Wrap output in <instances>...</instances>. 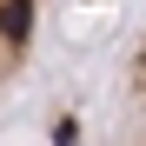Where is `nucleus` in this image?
<instances>
[{
  "instance_id": "nucleus-1",
  "label": "nucleus",
  "mask_w": 146,
  "mask_h": 146,
  "mask_svg": "<svg viewBox=\"0 0 146 146\" xmlns=\"http://www.w3.org/2000/svg\"><path fill=\"white\" fill-rule=\"evenodd\" d=\"M40 20H46V0H0V93L27 73L40 46Z\"/></svg>"
},
{
  "instance_id": "nucleus-2",
  "label": "nucleus",
  "mask_w": 146,
  "mask_h": 146,
  "mask_svg": "<svg viewBox=\"0 0 146 146\" xmlns=\"http://www.w3.org/2000/svg\"><path fill=\"white\" fill-rule=\"evenodd\" d=\"M119 100H126V113H133V119H146V27H139V40H133V53H126Z\"/></svg>"
}]
</instances>
